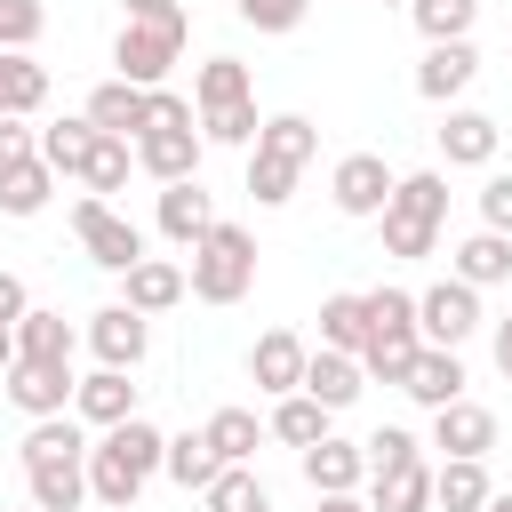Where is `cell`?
I'll return each instance as SVG.
<instances>
[{
	"instance_id": "6da1fadb",
	"label": "cell",
	"mask_w": 512,
	"mask_h": 512,
	"mask_svg": "<svg viewBox=\"0 0 512 512\" xmlns=\"http://www.w3.org/2000/svg\"><path fill=\"white\" fill-rule=\"evenodd\" d=\"M16 456H24V488H32L40 512H80V496H88V440H80V424L40 416Z\"/></svg>"
},
{
	"instance_id": "7a4b0ae2",
	"label": "cell",
	"mask_w": 512,
	"mask_h": 512,
	"mask_svg": "<svg viewBox=\"0 0 512 512\" xmlns=\"http://www.w3.org/2000/svg\"><path fill=\"white\" fill-rule=\"evenodd\" d=\"M160 456H168V432H160V424H144V416L112 424V432L88 448V496L112 504V512H128V504L144 496V480L160 472Z\"/></svg>"
},
{
	"instance_id": "3957f363",
	"label": "cell",
	"mask_w": 512,
	"mask_h": 512,
	"mask_svg": "<svg viewBox=\"0 0 512 512\" xmlns=\"http://www.w3.org/2000/svg\"><path fill=\"white\" fill-rule=\"evenodd\" d=\"M312 152H320V128H312L304 112L264 120L256 152H248V192H256V208H280V200L296 192V176L312 168Z\"/></svg>"
},
{
	"instance_id": "277c9868",
	"label": "cell",
	"mask_w": 512,
	"mask_h": 512,
	"mask_svg": "<svg viewBox=\"0 0 512 512\" xmlns=\"http://www.w3.org/2000/svg\"><path fill=\"white\" fill-rule=\"evenodd\" d=\"M440 224H448V176H432V168L400 176L392 208H384V256H432Z\"/></svg>"
},
{
	"instance_id": "5b68a950",
	"label": "cell",
	"mask_w": 512,
	"mask_h": 512,
	"mask_svg": "<svg viewBox=\"0 0 512 512\" xmlns=\"http://www.w3.org/2000/svg\"><path fill=\"white\" fill-rule=\"evenodd\" d=\"M192 296L200 304H240L248 288H256V232L248 224H216L200 248H192Z\"/></svg>"
},
{
	"instance_id": "8992f818",
	"label": "cell",
	"mask_w": 512,
	"mask_h": 512,
	"mask_svg": "<svg viewBox=\"0 0 512 512\" xmlns=\"http://www.w3.org/2000/svg\"><path fill=\"white\" fill-rule=\"evenodd\" d=\"M176 56H184V16H168V24H120V40H112V64H120L128 88H160Z\"/></svg>"
},
{
	"instance_id": "52a82bcc",
	"label": "cell",
	"mask_w": 512,
	"mask_h": 512,
	"mask_svg": "<svg viewBox=\"0 0 512 512\" xmlns=\"http://www.w3.org/2000/svg\"><path fill=\"white\" fill-rule=\"evenodd\" d=\"M72 232H80L88 264H104V272H136V264H144V232H136L112 200H72Z\"/></svg>"
},
{
	"instance_id": "ba28073f",
	"label": "cell",
	"mask_w": 512,
	"mask_h": 512,
	"mask_svg": "<svg viewBox=\"0 0 512 512\" xmlns=\"http://www.w3.org/2000/svg\"><path fill=\"white\" fill-rule=\"evenodd\" d=\"M416 328H424V344L464 352V336L480 328V288H464V280L448 272L440 288H424V296H416Z\"/></svg>"
},
{
	"instance_id": "9c48e42d",
	"label": "cell",
	"mask_w": 512,
	"mask_h": 512,
	"mask_svg": "<svg viewBox=\"0 0 512 512\" xmlns=\"http://www.w3.org/2000/svg\"><path fill=\"white\" fill-rule=\"evenodd\" d=\"M392 168L376 160V152H344L336 160V176H328V200H336V216H384L392 208Z\"/></svg>"
},
{
	"instance_id": "30bf717a",
	"label": "cell",
	"mask_w": 512,
	"mask_h": 512,
	"mask_svg": "<svg viewBox=\"0 0 512 512\" xmlns=\"http://www.w3.org/2000/svg\"><path fill=\"white\" fill-rule=\"evenodd\" d=\"M200 128H144L136 136V168L144 176H160V184H192L200 176Z\"/></svg>"
},
{
	"instance_id": "8fae6325",
	"label": "cell",
	"mask_w": 512,
	"mask_h": 512,
	"mask_svg": "<svg viewBox=\"0 0 512 512\" xmlns=\"http://www.w3.org/2000/svg\"><path fill=\"white\" fill-rule=\"evenodd\" d=\"M152 224H160L176 248H200L224 216H216V200H208V192H200V176H192V184H160V216H152Z\"/></svg>"
},
{
	"instance_id": "7c38bea8",
	"label": "cell",
	"mask_w": 512,
	"mask_h": 512,
	"mask_svg": "<svg viewBox=\"0 0 512 512\" xmlns=\"http://www.w3.org/2000/svg\"><path fill=\"white\" fill-rule=\"evenodd\" d=\"M472 72H480V48H472V40H440V48H424V64H416V96H424V104H448V96L472 88Z\"/></svg>"
},
{
	"instance_id": "4fadbf2b",
	"label": "cell",
	"mask_w": 512,
	"mask_h": 512,
	"mask_svg": "<svg viewBox=\"0 0 512 512\" xmlns=\"http://www.w3.org/2000/svg\"><path fill=\"white\" fill-rule=\"evenodd\" d=\"M88 128L96 136H144L152 128V88H128V80H104L96 96H88Z\"/></svg>"
},
{
	"instance_id": "5bb4252c",
	"label": "cell",
	"mask_w": 512,
	"mask_h": 512,
	"mask_svg": "<svg viewBox=\"0 0 512 512\" xmlns=\"http://www.w3.org/2000/svg\"><path fill=\"white\" fill-rule=\"evenodd\" d=\"M80 384H72V368H48V360H16L8 368V400L40 424V416H64V400H72Z\"/></svg>"
},
{
	"instance_id": "9a60e30c",
	"label": "cell",
	"mask_w": 512,
	"mask_h": 512,
	"mask_svg": "<svg viewBox=\"0 0 512 512\" xmlns=\"http://www.w3.org/2000/svg\"><path fill=\"white\" fill-rule=\"evenodd\" d=\"M432 448H440V464H456V456H488V448H496V416H488L480 400H456V408L432 416Z\"/></svg>"
},
{
	"instance_id": "2e32d148",
	"label": "cell",
	"mask_w": 512,
	"mask_h": 512,
	"mask_svg": "<svg viewBox=\"0 0 512 512\" xmlns=\"http://www.w3.org/2000/svg\"><path fill=\"white\" fill-rule=\"evenodd\" d=\"M88 344H96V360H104V368H136V360H144V344H152V328H144V312L104 304V312L88 320Z\"/></svg>"
},
{
	"instance_id": "e0dca14e",
	"label": "cell",
	"mask_w": 512,
	"mask_h": 512,
	"mask_svg": "<svg viewBox=\"0 0 512 512\" xmlns=\"http://www.w3.org/2000/svg\"><path fill=\"white\" fill-rule=\"evenodd\" d=\"M304 360H312V352H304L288 328H272V336H256L248 376H256V392H280V400H288V392H304Z\"/></svg>"
},
{
	"instance_id": "ac0fdd59",
	"label": "cell",
	"mask_w": 512,
	"mask_h": 512,
	"mask_svg": "<svg viewBox=\"0 0 512 512\" xmlns=\"http://www.w3.org/2000/svg\"><path fill=\"white\" fill-rule=\"evenodd\" d=\"M400 392H408L416 408H432V416H440V408H456V400H464V360H456V352H440V344H424Z\"/></svg>"
},
{
	"instance_id": "d6986e66",
	"label": "cell",
	"mask_w": 512,
	"mask_h": 512,
	"mask_svg": "<svg viewBox=\"0 0 512 512\" xmlns=\"http://www.w3.org/2000/svg\"><path fill=\"white\" fill-rule=\"evenodd\" d=\"M72 408H80V424H96V432L128 424V416H136V384H128V368H96V376H80Z\"/></svg>"
},
{
	"instance_id": "ffe728a7",
	"label": "cell",
	"mask_w": 512,
	"mask_h": 512,
	"mask_svg": "<svg viewBox=\"0 0 512 512\" xmlns=\"http://www.w3.org/2000/svg\"><path fill=\"white\" fill-rule=\"evenodd\" d=\"M360 472H368V448L360 440H320V448H304V480H312V496H352L360 488Z\"/></svg>"
},
{
	"instance_id": "44dd1931",
	"label": "cell",
	"mask_w": 512,
	"mask_h": 512,
	"mask_svg": "<svg viewBox=\"0 0 512 512\" xmlns=\"http://www.w3.org/2000/svg\"><path fill=\"white\" fill-rule=\"evenodd\" d=\"M496 144H504V128H496L488 112H448V120H440V152H448V168H488Z\"/></svg>"
},
{
	"instance_id": "7402d4cb",
	"label": "cell",
	"mask_w": 512,
	"mask_h": 512,
	"mask_svg": "<svg viewBox=\"0 0 512 512\" xmlns=\"http://www.w3.org/2000/svg\"><path fill=\"white\" fill-rule=\"evenodd\" d=\"M120 280H128V296H120V304H128V312H144V320H152V312H168V304H184V288H192V280H184V264H168V256H144V264H136V272H120Z\"/></svg>"
},
{
	"instance_id": "603a6c76",
	"label": "cell",
	"mask_w": 512,
	"mask_h": 512,
	"mask_svg": "<svg viewBox=\"0 0 512 512\" xmlns=\"http://www.w3.org/2000/svg\"><path fill=\"white\" fill-rule=\"evenodd\" d=\"M360 384H368V368H360L352 352H312V360H304V392H312L328 416H336V408H352V400H360Z\"/></svg>"
},
{
	"instance_id": "cb8c5ba5",
	"label": "cell",
	"mask_w": 512,
	"mask_h": 512,
	"mask_svg": "<svg viewBox=\"0 0 512 512\" xmlns=\"http://www.w3.org/2000/svg\"><path fill=\"white\" fill-rule=\"evenodd\" d=\"M488 496H496V488H488V464H480V456H456V464L432 472V504H440V512H488Z\"/></svg>"
},
{
	"instance_id": "d4e9b609",
	"label": "cell",
	"mask_w": 512,
	"mask_h": 512,
	"mask_svg": "<svg viewBox=\"0 0 512 512\" xmlns=\"http://www.w3.org/2000/svg\"><path fill=\"white\" fill-rule=\"evenodd\" d=\"M40 104H48V64L0 48V120H24V112H40Z\"/></svg>"
},
{
	"instance_id": "484cf974",
	"label": "cell",
	"mask_w": 512,
	"mask_h": 512,
	"mask_svg": "<svg viewBox=\"0 0 512 512\" xmlns=\"http://www.w3.org/2000/svg\"><path fill=\"white\" fill-rule=\"evenodd\" d=\"M320 352H352V360L368 352V296L344 288V296L320 304Z\"/></svg>"
},
{
	"instance_id": "4316f807",
	"label": "cell",
	"mask_w": 512,
	"mask_h": 512,
	"mask_svg": "<svg viewBox=\"0 0 512 512\" xmlns=\"http://www.w3.org/2000/svg\"><path fill=\"white\" fill-rule=\"evenodd\" d=\"M16 360H48V368H72V328H64V312H24L16 320Z\"/></svg>"
},
{
	"instance_id": "83f0119b",
	"label": "cell",
	"mask_w": 512,
	"mask_h": 512,
	"mask_svg": "<svg viewBox=\"0 0 512 512\" xmlns=\"http://www.w3.org/2000/svg\"><path fill=\"white\" fill-rule=\"evenodd\" d=\"M456 280H464V288H504V280H512V240H504V232H472V240L456 248Z\"/></svg>"
},
{
	"instance_id": "f1b7e54d",
	"label": "cell",
	"mask_w": 512,
	"mask_h": 512,
	"mask_svg": "<svg viewBox=\"0 0 512 512\" xmlns=\"http://www.w3.org/2000/svg\"><path fill=\"white\" fill-rule=\"evenodd\" d=\"M200 432H208L216 464H248V456H256V440H264L272 424H256V408H216V416H208Z\"/></svg>"
},
{
	"instance_id": "f546056e",
	"label": "cell",
	"mask_w": 512,
	"mask_h": 512,
	"mask_svg": "<svg viewBox=\"0 0 512 512\" xmlns=\"http://www.w3.org/2000/svg\"><path fill=\"white\" fill-rule=\"evenodd\" d=\"M368 512H432V464L376 472V488H368Z\"/></svg>"
},
{
	"instance_id": "4dcf8cb0",
	"label": "cell",
	"mask_w": 512,
	"mask_h": 512,
	"mask_svg": "<svg viewBox=\"0 0 512 512\" xmlns=\"http://www.w3.org/2000/svg\"><path fill=\"white\" fill-rule=\"evenodd\" d=\"M272 440H288L296 456H304V448H320V440H328V408H320L312 392H288V400L272 408Z\"/></svg>"
},
{
	"instance_id": "1f68e13d",
	"label": "cell",
	"mask_w": 512,
	"mask_h": 512,
	"mask_svg": "<svg viewBox=\"0 0 512 512\" xmlns=\"http://www.w3.org/2000/svg\"><path fill=\"white\" fill-rule=\"evenodd\" d=\"M160 472H168L176 488H200V496H208V480H216L224 464H216L208 432H176V440H168V456H160Z\"/></svg>"
},
{
	"instance_id": "d6a6232c",
	"label": "cell",
	"mask_w": 512,
	"mask_h": 512,
	"mask_svg": "<svg viewBox=\"0 0 512 512\" xmlns=\"http://www.w3.org/2000/svg\"><path fill=\"white\" fill-rule=\"evenodd\" d=\"M88 152H96V128H88V112H80V120H56V128H40V160H48L56 176H80V168H88Z\"/></svg>"
},
{
	"instance_id": "836d02e7",
	"label": "cell",
	"mask_w": 512,
	"mask_h": 512,
	"mask_svg": "<svg viewBox=\"0 0 512 512\" xmlns=\"http://www.w3.org/2000/svg\"><path fill=\"white\" fill-rule=\"evenodd\" d=\"M408 16H416V32L440 48V40H472V16H480V0H408Z\"/></svg>"
},
{
	"instance_id": "e575fe53",
	"label": "cell",
	"mask_w": 512,
	"mask_h": 512,
	"mask_svg": "<svg viewBox=\"0 0 512 512\" xmlns=\"http://www.w3.org/2000/svg\"><path fill=\"white\" fill-rule=\"evenodd\" d=\"M192 96H200V112L248 104V64H232V56H208V64H200V80H192Z\"/></svg>"
},
{
	"instance_id": "d590c367",
	"label": "cell",
	"mask_w": 512,
	"mask_h": 512,
	"mask_svg": "<svg viewBox=\"0 0 512 512\" xmlns=\"http://www.w3.org/2000/svg\"><path fill=\"white\" fill-rule=\"evenodd\" d=\"M128 168H136V152H128V136H96V152H88V168H80V184H88V200H104V192H120V184H128Z\"/></svg>"
},
{
	"instance_id": "8d00e7d4",
	"label": "cell",
	"mask_w": 512,
	"mask_h": 512,
	"mask_svg": "<svg viewBox=\"0 0 512 512\" xmlns=\"http://www.w3.org/2000/svg\"><path fill=\"white\" fill-rule=\"evenodd\" d=\"M48 192H56V168H48V160H24V168L0 184V216H40Z\"/></svg>"
},
{
	"instance_id": "74e56055",
	"label": "cell",
	"mask_w": 512,
	"mask_h": 512,
	"mask_svg": "<svg viewBox=\"0 0 512 512\" xmlns=\"http://www.w3.org/2000/svg\"><path fill=\"white\" fill-rule=\"evenodd\" d=\"M208 512H272V496H264V480L248 464H224L208 480Z\"/></svg>"
},
{
	"instance_id": "f35d334b",
	"label": "cell",
	"mask_w": 512,
	"mask_h": 512,
	"mask_svg": "<svg viewBox=\"0 0 512 512\" xmlns=\"http://www.w3.org/2000/svg\"><path fill=\"white\" fill-rule=\"evenodd\" d=\"M360 448H368V472H400V464H424V440H416L408 424H384V432H368Z\"/></svg>"
},
{
	"instance_id": "ab89813d",
	"label": "cell",
	"mask_w": 512,
	"mask_h": 512,
	"mask_svg": "<svg viewBox=\"0 0 512 512\" xmlns=\"http://www.w3.org/2000/svg\"><path fill=\"white\" fill-rule=\"evenodd\" d=\"M200 136H208V144H256V136H264L256 96H248V104H224V112H200Z\"/></svg>"
},
{
	"instance_id": "60d3db41",
	"label": "cell",
	"mask_w": 512,
	"mask_h": 512,
	"mask_svg": "<svg viewBox=\"0 0 512 512\" xmlns=\"http://www.w3.org/2000/svg\"><path fill=\"white\" fill-rule=\"evenodd\" d=\"M48 32V8L40 0H0V48H16V56H32V40Z\"/></svg>"
},
{
	"instance_id": "b9f144b4",
	"label": "cell",
	"mask_w": 512,
	"mask_h": 512,
	"mask_svg": "<svg viewBox=\"0 0 512 512\" xmlns=\"http://www.w3.org/2000/svg\"><path fill=\"white\" fill-rule=\"evenodd\" d=\"M232 8H240V24H248V32H296L312 0H232Z\"/></svg>"
},
{
	"instance_id": "7bdbcfd3",
	"label": "cell",
	"mask_w": 512,
	"mask_h": 512,
	"mask_svg": "<svg viewBox=\"0 0 512 512\" xmlns=\"http://www.w3.org/2000/svg\"><path fill=\"white\" fill-rule=\"evenodd\" d=\"M480 232H504V240H512V176H504V168L480 184Z\"/></svg>"
},
{
	"instance_id": "ee69618b",
	"label": "cell",
	"mask_w": 512,
	"mask_h": 512,
	"mask_svg": "<svg viewBox=\"0 0 512 512\" xmlns=\"http://www.w3.org/2000/svg\"><path fill=\"white\" fill-rule=\"evenodd\" d=\"M24 160H40V136H32V128H16V120H0V184H8Z\"/></svg>"
},
{
	"instance_id": "f6af8a7d",
	"label": "cell",
	"mask_w": 512,
	"mask_h": 512,
	"mask_svg": "<svg viewBox=\"0 0 512 512\" xmlns=\"http://www.w3.org/2000/svg\"><path fill=\"white\" fill-rule=\"evenodd\" d=\"M152 128H200V112H192L176 88H152Z\"/></svg>"
},
{
	"instance_id": "bcb514c9",
	"label": "cell",
	"mask_w": 512,
	"mask_h": 512,
	"mask_svg": "<svg viewBox=\"0 0 512 512\" xmlns=\"http://www.w3.org/2000/svg\"><path fill=\"white\" fill-rule=\"evenodd\" d=\"M24 312H32V296H24V280H16V272H0V328H16Z\"/></svg>"
},
{
	"instance_id": "7dc6e473",
	"label": "cell",
	"mask_w": 512,
	"mask_h": 512,
	"mask_svg": "<svg viewBox=\"0 0 512 512\" xmlns=\"http://www.w3.org/2000/svg\"><path fill=\"white\" fill-rule=\"evenodd\" d=\"M128 8V24H168V16H184V0H120Z\"/></svg>"
},
{
	"instance_id": "c3c4849f",
	"label": "cell",
	"mask_w": 512,
	"mask_h": 512,
	"mask_svg": "<svg viewBox=\"0 0 512 512\" xmlns=\"http://www.w3.org/2000/svg\"><path fill=\"white\" fill-rule=\"evenodd\" d=\"M496 368H504V376H512V312H504V320H496Z\"/></svg>"
},
{
	"instance_id": "681fc988",
	"label": "cell",
	"mask_w": 512,
	"mask_h": 512,
	"mask_svg": "<svg viewBox=\"0 0 512 512\" xmlns=\"http://www.w3.org/2000/svg\"><path fill=\"white\" fill-rule=\"evenodd\" d=\"M320 512H368L360 496H320Z\"/></svg>"
},
{
	"instance_id": "f907efd6",
	"label": "cell",
	"mask_w": 512,
	"mask_h": 512,
	"mask_svg": "<svg viewBox=\"0 0 512 512\" xmlns=\"http://www.w3.org/2000/svg\"><path fill=\"white\" fill-rule=\"evenodd\" d=\"M16 368V328H0V376Z\"/></svg>"
},
{
	"instance_id": "816d5d0a",
	"label": "cell",
	"mask_w": 512,
	"mask_h": 512,
	"mask_svg": "<svg viewBox=\"0 0 512 512\" xmlns=\"http://www.w3.org/2000/svg\"><path fill=\"white\" fill-rule=\"evenodd\" d=\"M488 512H512V496H488Z\"/></svg>"
},
{
	"instance_id": "f5cc1de1",
	"label": "cell",
	"mask_w": 512,
	"mask_h": 512,
	"mask_svg": "<svg viewBox=\"0 0 512 512\" xmlns=\"http://www.w3.org/2000/svg\"><path fill=\"white\" fill-rule=\"evenodd\" d=\"M24 512H40V504H24Z\"/></svg>"
}]
</instances>
